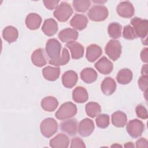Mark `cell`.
Masks as SVG:
<instances>
[{
	"label": "cell",
	"mask_w": 148,
	"mask_h": 148,
	"mask_svg": "<svg viewBox=\"0 0 148 148\" xmlns=\"http://www.w3.org/2000/svg\"><path fill=\"white\" fill-rule=\"evenodd\" d=\"M77 113V107L71 102H66L62 104L56 112L55 115L58 120L70 119Z\"/></svg>",
	"instance_id": "cell-1"
},
{
	"label": "cell",
	"mask_w": 148,
	"mask_h": 148,
	"mask_svg": "<svg viewBox=\"0 0 148 148\" xmlns=\"http://www.w3.org/2000/svg\"><path fill=\"white\" fill-rule=\"evenodd\" d=\"M40 130L41 134L45 137L50 138L57 132L58 123L53 118H46L41 122Z\"/></svg>",
	"instance_id": "cell-2"
},
{
	"label": "cell",
	"mask_w": 148,
	"mask_h": 148,
	"mask_svg": "<svg viewBox=\"0 0 148 148\" xmlns=\"http://www.w3.org/2000/svg\"><path fill=\"white\" fill-rule=\"evenodd\" d=\"M109 14L107 8L103 5H94L88 10V16L94 21H102L106 19Z\"/></svg>",
	"instance_id": "cell-3"
},
{
	"label": "cell",
	"mask_w": 148,
	"mask_h": 148,
	"mask_svg": "<svg viewBox=\"0 0 148 148\" xmlns=\"http://www.w3.org/2000/svg\"><path fill=\"white\" fill-rule=\"evenodd\" d=\"M72 14V8L71 5L66 2H62L53 12L54 17L60 22L68 21Z\"/></svg>",
	"instance_id": "cell-4"
},
{
	"label": "cell",
	"mask_w": 148,
	"mask_h": 148,
	"mask_svg": "<svg viewBox=\"0 0 148 148\" xmlns=\"http://www.w3.org/2000/svg\"><path fill=\"white\" fill-rule=\"evenodd\" d=\"M131 24L134 29L135 33L137 37L142 39L146 38L147 35V24L146 19L135 17L131 20Z\"/></svg>",
	"instance_id": "cell-5"
},
{
	"label": "cell",
	"mask_w": 148,
	"mask_h": 148,
	"mask_svg": "<svg viewBox=\"0 0 148 148\" xmlns=\"http://www.w3.org/2000/svg\"><path fill=\"white\" fill-rule=\"evenodd\" d=\"M121 45L116 39L110 40L105 47V53L113 61L117 60L121 54Z\"/></svg>",
	"instance_id": "cell-6"
},
{
	"label": "cell",
	"mask_w": 148,
	"mask_h": 148,
	"mask_svg": "<svg viewBox=\"0 0 148 148\" xmlns=\"http://www.w3.org/2000/svg\"><path fill=\"white\" fill-rule=\"evenodd\" d=\"M61 44L55 38H51L47 40L46 45V51L50 60H55L60 56Z\"/></svg>",
	"instance_id": "cell-7"
},
{
	"label": "cell",
	"mask_w": 148,
	"mask_h": 148,
	"mask_svg": "<svg viewBox=\"0 0 148 148\" xmlns=\"http://www.w3.org/2000/svg\"><path fill=\"white\" fill-rule=\"evenodd\" d=\"M144 130L145 124L138 119L130 120L127 125V131L133 138H137L140 136Z\"/></svg>",
	"instance_id": "cell-8"
},
{
	"label": "cell",
	"mask_w": 148,
	"mask_h": 148,
	"mask_svg": "<svg viewBox=\"0 0 148 148\" xmlns=\"http://www.w3.org/2000/svg\"><path fill=\"white\" fill-rule=\"evenodd\" d=\"M117 14L123 18H131L135 13L134 8L130 1H123L119 3L116 8Z\"/></svg>",
	"instance_id": "cell-9"
},
{
	"label": "cell",
	"mask_w": 148,
	"mask_h": 148,
	"mask_svg": "<svg viewBox=\"0 0 148 148\" xmlns=\"http://www.w3.org/2000/svg\"><path fill=\"white\" fill-rule=\"evenodd\" d=\"M94 128L95 126L93 121L90 119L85 118L79 123L77 131L80 136L87 137L93 132Z\"/></svg>",
	"instance_id": "cell-10"
},
{
	"label": "cell",
	"mask_w": 148,
	"mask_h": 148,
	"mask_svg": "<svg viewBox=\"0 0 148 148\" xmlns=\"http://www.w3.org/2000/svg\"><path fill=\"white\" fill-rule=\"evenodd\" d=\"M97 71L102 74L108 75L110 73L113 69V63L106 57L101 58L94 65Z\"/></svg>",
	"instance_id": "cell-11"
},
{
	"label": "cell",
	"mask_w": 148,
	"mask_h": 148,
	"mask_svg": "<svg viewBox=\"0 0 148 148\" xmlns=\"http://www.w3.org/2000/svg\"><path fill=\"white\" fill-rule=\"evenodd\" d=\"M77 123L76 119L66 120L61 123L60 128L62 131L68 134L69 135L73 136L77 133Z\"/></svg>",
	"instance_id": "cell-12"
},
{
	"label": "cell",
	"mask_w": 148,
	"mask_h": 148,
	"mask_svg": "<svg viewBox=\"0 0 148 148\" xmlns=\"http://www.w3.org/2000/svg\"><path fill=\"white\" fill-rule=\"evenodd\" d=\"M79 34L75 29L67 28L61 30L58 35V38L62 42L69 43L75 42L78 38Z\"/></svg>",
	"instance_id": "cell-13"
},
{
	"label": "cell",
	"mask_w": 148,
	"mask_h": 148,
	"mask_svg": "<svg viewBox=\"0 0 148 148\" xmlns=\"http://www.w3.org/2000/svg\"><path fill=\"white\" fill-rule=\"evenodd\" d=\"M88 24V19L84 14H76L70 20V25L74 29L82 31L86 28Z\"/></svg>",
	"instance_id": "cell-14"
},
{
	"label": "cell",
	"mask_w": 148,
	"mask_h": 148,
	"mask_svg": "<svg viewBox=\"0 0 148 148\" xmlns=\"http://www.w3.org/2000/svg\"><path fill=\"white\" fill-rule=\"evenodd\" d=\"M78 79L77 74L72 70L66 71L62 76L63 86L68 88H71L76 85Z\"/></svg>",
	"instance_id": "cell-15"
},
{
	"label": "cell",
	"mask_w": 148,
	"mask_h": 148,
	"mask_svg": "<svg viewBox=\"0 0 148 148\" xmlns=\"http://www.w3.org/2000/svg\"><path fill=\"white\" fill-rule=\"evenodd\" d=\"M69 140L64 134H58L50 140V146L53 148H66L68 147Z\"/></svg>",
	"instance_id": "cell-16"
},
{
	"label": "cell",
	"mask_w": 148,
	"mask_h": 148,
	"mask_svg": "<svg viewBox=\"0 0 148 148\" xmlns=\"http://www.w3.org/2000/svg\"><path fill=\"white\" fill-rule=\"evenodd\" d=\"M102 54V50L100 46L96 44H91L86 49V57L91 62L97 60Z\"/></svg>",
	"instance_id": "cell-17"
},
{
	"label": "cell",
	"mask_w": 148,
	"mask_h": 148,
	"mask_svg": "<svg viewBox=\"0 0 148 148\" xmlns=\"http://www.w3.org/2000/svg\"><path fill=\"white\" fill-rule=\"evenodd\" d=\"M58 24L53 18H47L45 20L42 27L43 32L48 36H52L58 31Z\"/></svg>",
	"instance_id": "cell-18"
},
{
	"label": "cell",
	"mask_w": 148,
	"mask_h": 148,
	"mask_svg": "<svg viewBox=\"0 0 148 148\" xmlns=\"http://www.w3.org/2000/svg\"><path fill=\"white\" fill-rule=\"evenodd\" d=\"M42 21V19L39 14L35 13H31L26 17L25 24L28 29L35 30L40 27Z\"/></svg>",
	"instance_id": "cell-19"
},
{
	"label": "cell",
	"mask_w": 148,
	"mask_h": 148,
	"mask_svg": "<svg viewBox=\"0 0 148 148\" xmlns=\"http://www.w3.org/2000/svg\"><path fill=\"white\" fill-rule=\"evenodd\" d=\"M116 87L117 84L116 82L110 77H105L101 84L102 92L106 95H112L115 91Z\"/></svg>",
	"instance_id": "cell-20"
},
{
	"label": "cell",
	"mask_w": 148,
	"mask_h": 148,
	"mask_svg": "<svg viewBox=\"0 0 148 148\" xmlns=\"http://www.w3.org/2000/svg\"><path fill=\"white\" fill-rule=\"evenodd\" d=\"M31 61L34 65L38 67L45 66L47 64V60L44 50L41 48L35 50L31 55Z\"/></svg>",
	"instance_id": "cell-21"
},
{
	"label": "cell",
	"mask_w": 148,
	"mask_h": 148,
	"mask_svg": "<svg viewBox=\"0 0 148 148\" xmlns=\"http://www.w3.org/2000/svg\"><path fill=\"white\" fill-rule=\"evenodd\" d=\"M72 99L77 103H84L88 99V92L83 87H76L72 91Z\"/></svg>",
	"instance_id": "cell-22"
},
{
	"label": "cell",
	"mask_w": 148,
	"mask_h": 148,
	"mask_svg": "<svg viewBox=\"0 0 148 148\" xmlns=\"http://www.w3.org/2000/svg\"><path fill=\"white\" fill-rule=\"evenodd\" d=\"M66 46L69 49L72 59L77 60L83 56L84 47L80 43L76 42H72L66 43Z\"/></svg>",
	"instance_id": "cell-23"
},
{
	"label": "cell",
	"mask_w": 148,
	"mask_h": 148,
	"mask_svg": "<svg viewBox=\"0 0 148 148\" xmlns=\"http://www.w3.org/2000/svg\"><path fill=\"white\" fill-rule=\"evenodd\" d=\"M40 105L42 108L47 112H53L58 106V101L54 97L48 96L45 97L41 101Z\"/></svg>",
	"instance_id": "cell-24"
},
{
	"label": "cell",
	"mask_w": 148,
	"mask_h": 148,
	"mask_svg": "<svg viewBox=\"0 0 148 148\" xmlns=\"http://www.w3.org/2000/svg\"><path fill=\"white\" fill-rule=\"evenodd\" d=\"M2 36L6 41L11 43L17 39L18 32L14 27L11 25L7 26L2 31Z\"/></svg>",
	"instance_id": "cell-25"
},
{
	"label": "cell",
	"mask_w": 148,
	"mask_h": 148,
	"mask_svg": "<svg viewBox=\"0 0 148 148\" xmlns=\"http://www.w3.org/2000/svg\"><path fill=\"white\" fill-rule=\"evenodd\" d=\"M112 123L116 127H124L127 123V115L122 111H116L112 115Z\"/></svg>",
	"instance_id": "cell-26"
},
{
	"label": "cell",
	"mask_w": 148,
	"mask_h": 148,
	"mask_svg": "<svg viewBox=\"0 0 148 148\" xmlns=\"http://www.w3.org/2000/svg\"><path fill=\"white\" fill-rule=\"evenodd\" d=\"M43 77L47 80L55 81L60 76V69L59 67H53L47 66L42 70Z\"/></svg>",
	"instance_id": "cell-27"
},
{
	"label": "cell",
	"mask_w": 148,
	"mask_h": 148,
	"mask_svg": "<svg viewBox=\"0 0 148 148\" xmlns=\"http://www.w3.org/2000/svg\"><path fill=\"white\" fill-rule=\"evenodd\" d=\"M98 77L97 72L92 68H86L80 72V77L82 80L87 84H90L94 82Z\"/></svg>",
	"instance_id": "cell-28"
},
{
	"label": "cell",
	"mask_w": 148,
	"mask_h": 148,
	"mask_svg": "<svg viewBox=\"0 0 148 148\" xmlns=\"http://www.w3.org/2000/svg\"><path fill=\"white\" fill-rule=\"evenodd\" d=\"M132 77L133 73L130 69L123 68L118 72L116 79L119 83L124 85L130 83L132 79Z\"/></svg>",
	"instance_id": "cell-29"
},
{
	"label": "cell",
	"mask_w": 148,
	"mask_h": 148,
	"mask_svg": "<svg viewBox=\"0 0 148 148\" xmlns=\"http://www.w3.org/2000/svg\"><path fill=\"white\" fill-rule=\"evenodd\" d=\"M85 110L87 116L91 118H94L101 112V108L99 104L95 102H90L85 106Z\"/></svg>",
	"instance_id": "cell-30"
},
{
	"label": "cell",
	"mask_w": 148,
	"mask_h": 148,
	"mask_svg": "<svg viewBox=\"0 0 148 148\" xmlns=\"http://www.w3.org/2000/svg\"><path fill=\"white\" fill-rule=\"evenodd\" d=\"M69 60L70 57L68 50L64 47L62 49V55L58 58L55 60H49V63L56 66H58L66 65L69 61Z\"/></svg>",
	"instance_id": "cell-31"
},
{
	"label": "cell",
	"mask_w": 148,
	"mask_h": 148,
	"mask_svg": "<svg viewBox=\"0 0 148 148\" xmlns=\"http://www.w3.org/2000/svg\"><path fill=\"white\" fill-rule=\"evenodd\" d=\"M121 29L122 26L119 23H111L108 27V34L110 38L117 39L121 35Z\"/></svg>",
	"instance_id": "cell-32"
},
{
	"label": "cell",
	"mask_w": 148,
	"mask_h": 148,
	"mask_svg": "<svg viewBox=\"0 0 148 148\" xmlns=\"http://www.w3.org/2000/svg\"><path fill=\"white\" fill-rule=\"evenodd\" d=\"M74 9L78 12H86L91 5V1L89 0H74L72 2Z\"/></svg>",
	"instance_id": "cell-33"
},
{
	"label": "cell",
	"mask_w": 148,
	"mask_h": 148,
	"mask_svg": "<svg viewBox=\"0 0 148 148\" xmlns=\"http://www.w3.org/2000/svg\"><path fill=\"white\" fill-rule=\"evenodd\" d=\"M97 125L100 128H106L109 125V116L106 114H101L95 119Z\"/></svg>",
	"instance_id": "cell-34"
},
{
	"label": "cell",
	"mask_w": 148,
	"mask_h": 148,
	"mask_svg": "<svg viewBox=\"0 0 148 148\" xmlns=\"http://www.w3.org/2000/svg\"><path fill=\"white\" fill-rule=\"evenodd\" d=\"M123 36L128 40H133L137 38L133 27L131 25H127L123 28Z\"/></svg>",
	"instance_id": "cell-35"
},
{
	"label": "cell",
	"mask_w": 148,
	"mask_h": 148,
	"mask_svg": "<svg viewBox=\"0 0 148 148\" xmlns=\"http://www.w3.org/2000/svg\"><path fill=\"white\" fill-rule=\"evenodd\" d=\"M135 111L137 116L142 119H147L148 117V114H147V111L146 108L141 105L139 104L137 105V106L135 108Z\"/></svg>",
	"instance_id": "cell-36"
},
{
	"label": "cell",
	"mask_w": 148,
	"mask_h": 148,
	"mask_svg": "<svg viewBox=\"0 0 148 148\" xmlns=\"http://www.w3.org/2000/svg\"><path fill=\"white\" fill-rule=\"evenodd\" d=\"M147 83H148V76L147 75H142L140 76L138 80V86L140 89L144 92L147 91Z\"/></svg>",
	"instance_id": "cell-37"
},
{
	"label": "cell",
	"mask_w": 148,
	"mask_h": 148,
	"mask_svg": "<svg viewBox=\"0 0 148 148\" xmlns=\"http://www.w3.org/2000/svg\"><path fill=\"white\" fill-rule=\"evenodd\" d=\"M70 147L71 148H78V147L85 148L86 145L84 144V142L81 138L79 137H76L72 139Z\"/></svg>",
	"instance_id": "cell-38"
},
{
	"label": "cell",
	"mask_w": 148,
	"mask_h": 148,
	"mask_svg": "<svg viewBox=\"0 0 148 148\" xmlns=\"http://www.w3.org/2000/svg\"><path fill=\"white\" fill-rule=\"evenodd\" d=\"M43 2L45 6L49 10L56 9L58 8L60 2L59 1H43Z\"/></svg>",
	"instance_id": "cell-39"
},
{
	"label": "cell",
	"mask_w": 148,
	"mask_h": 148,
	"mask_svg": "<svg viewBox=\"0 0 148 148\" xmlns=\"http://www.w3.org/2000/svg\"><path fill=\"white\" fill-rule=\"evenodd\" d=\"M136 147H147L148 142L145 138H140L136 142Z\"/></svg>",
	"instance_id": "cell-40"
},
{
	"label": "cell",
	"mask_w": 148,
	"mask_h": 148,
	"mask_svg": "<svg viewBox=\"0 0 148 148\" xmlns=\"http://www.w3.org/2000/svg\"><path fill=\"white\" fill-rule=\"evenodd\" d=\"M147 51L148 49L147 47L144 48L140 53V58L142 61L144 62H147L148 59H147Z\"/></svg>",
	"instance_id": "cell-41"
},
{
	"label": "cell",
	"mask_w": 148,
	"mask_h": 148,
	"mask_svg": "<svg viewBox=\"0 0 148 148\" xmlns=\"http://www.w3.org/2000/svg\"><path fill=\"white\" fill-rule=\"evenodd\" d=\"M141 73L142 75H147V64H145L142 66Z\"/></svg>",
	"instance_id": "cell-42"
},
{
	"label": "cell",
	"mask_w": 148,
	"mask_h": 148,
	"mask_svg": "<svg viewBox=\"0 0 148 148\" xmlns=\"http://www.w3.org/2000/svg\"><path fill=\"white\" fill-rule=\"evenodd\" d=\"M124 147H134V145L133 144L132 142H127L125 144H124Z\"/></svg>",
	"instance_id": "cell-43"
},
{
	"label": "cell",
	"mask_w": 148,
	"mask_h": 148,
	"mask_svg": "<svg viewBox=\"0 0 148 148\" xmlns=\"http://www.w3.org/2000/svg\"><path fill=\"white\" fill-rule=\"evenodd\" d=\"M111 147H121L122 146H121V145H118V144H114V145H113L112 146H111Z\"/></svg>",
	"instance_id": "cell-44"
}]
</instances>
